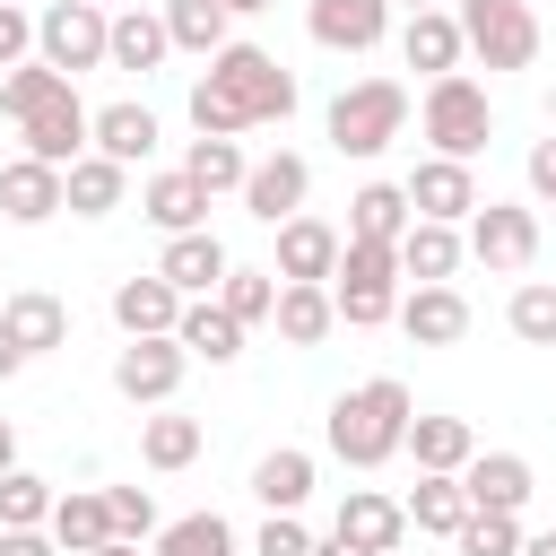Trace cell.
Returning a JSON list of instances; mask_svg holds the SVG:
<instances>
[{
	"label": "cell",
	"mask_w": 556,
	"mask_h": 556,
	"mask_svg": "<svg viewBox=\"0 0 556 556\" xmlns=\"http://www.w3.org/2000/svg\"><path fill=\"white\" fill-rule=\"evenodd\" d=\"M295 113V70L261 43H217L208 52V78L191 87V130L200 139H243V130H269Z\"/></svg>",
	"instance_id": "obj_1"
},
{
	"label": "cell",
	"mask_w": 556,
	"mask_h": 556,
	"mask_svg": "<svg viewBox=\"0 0 556 556\" xmlns=\"http://www.w3.org/2000/svg\"><path fill=\"white\" fill-rule=\"evenodd\" d=\"M408 417H417L408 382H400V374H365L356 391H339V400H330V417H321V443H330L348 469H382V460H400V434H408Z\"/></svg>",
	"instance_id": "obj_2"
},
{
	"label": "cell",
	"mask_w": 556,
	"mask_h": 556,
	"mask_svg": "<svg viewBox=\"0 0 556 556\" xmlns=\"http://www.w3.org/2000/svg\"><path fill=\"white\" fill-rule=\"evenodd\" d=\"M330 304L348 330H382L400 313V243H365L348 235L339 243V269H330Z\"/></svg>",
	"instance_id": "obj_3"
},
{
	"label": "cell",
	"mask_w": 556,
	"mask_h": 556,
	"mask_svg": "<svg viewBox=\"0 0 556 556\" xmlns=\"http://www.w3.org/2000/svg\"><path fill=\"white\" fill-rule=\"evenodd\" d=\"M417 130L434 139V156H478L486 139H495V104H486V87L469 78V70H443V78H426V96H417Z\"/></svg>",
	"instance_id": "obj_4"
},
{
	"label": "cell",
	"mask_w": 556,
	"mask_h": 556,
	"mask_svg": "<svg viewBox=\"0 0 556 556\" xmlns=\"http://www.w3.org/2000/svg\"><path fill=\"white\" fill-rule=\"evenodd\" d=\"M408 130V87L400 78H348L330 96V148L339 156H382Z\"/></svg>",
	"instance_id": "obj_5"
},
{
	"label": "cell",
	"mask_w": 556,
	"mask_h": 556,
	"mask_svg": "<svg viewBox=\"0 0 556 556\" xmlns=\"http://www.w3.org/2000/svg\"><path fill=\"white\" fill-rule=\"evenodd\" d=\"M452 17H460L469 61H486V70H530V61H539V43H547L530 0H460Z\"/></svg>",
	"instance_id": "obj_6"
},
{
	"label": "cell",
	"mask_w": 556,
	"mask_h": 556,
	"mask_svg": "<svg viewBox=\"0 0 556 556\" xmlns=\"http://www.w3.org/2000/svg\"><path fill=\"white\" fill-rule=\"evenodd\" d=\"M104 0H43L35 9V61H52L61 78L78 70H104Z\"/></svg>",
	"instance_id": "obj_7"
},
{
	"label": "cell",
	"mask_w": 556,
	"mask_h": 556,
	"mask_svg": "<svg viewBox=\"0 0 556 556\" xmlns=\"http://www.w3.org/2000/svg\"><path fill=\"white\" fill-rule=\"evenodd\" d=\"M460 243H469V261H486V269H530V261H539V208H530V200H478V208L460 217Z\"/></svg>",
	"instance_id": "obj_8"
},
{
	"label": "cell",
	"mask_w": 556,
	"mask_h": 556,
	"mask_svg": "<svg viewBox=\"0 0 556 556\" xmlns=\"http://www.w3.org/2000/svg\"><path fill=\"white\" fill-rule=\"evenodd\" d=\"M182 374H191V356H182L174 330H165V339H122V348H113V391H122L130 408H165V400L182 391Z\"/></svg>",
	"instance_id": "obj_9"
},
{
	"label": "cell",
	"mask_w": 556,
	"mask_h": 556,
	"mask_svg": "<svg viewBox=\"0 0 556 556\" xmlns=\"http://www.w3.org/2000/svg\"><path fill=\"white\" fill-rule=\"evenodd\" d=\"M304 35L321 52H374L391 35V0H304Z\"/></svg>",
	"instance_id": "obj_10"
},
{
	"label": "cell",
	"mask_w": 556,
	"mask_h": 556,
	"mask_svg": "<svg viewBox=\"0 0 556 556\" xmlns=\"http://www.w3.org/2000/svg\"><path fill=\"white\" fill-rule=\"evenodd\" d=\"M391 321H400L417 348H460V339H469V295H460L452 278H434V287H408Z\"/></svg>",
	"instance_id": "obj_11"
},
{
	"label": "cell",
	"mask_w": 556,
	"mask_h": 556,
	"mask_svg": "<svg viewBox=\"0 0 556 556\" xmlns=\"http://www.w3.org/2000/svg\"><path fill=\"white\" fill-rule=\"evenodd\" d=\"M530 486H539V469H530L521 452H469V460H460V495H469V513H521Z\"/></svg>",
	"instance_id": "obj_12"
},
{
	"label": "cell",
	"mask_w": 556,
	"mask_h": 556,
	"mask_svg": "<svg viewBox=\"0 0 556 556\" xmlns=\"http://www.w3.org/2000/svg\"><path fill=\"white\" fill-rule=\"evenodd\" d=\"M304 191H313V165H304L295 148H278V156H252V174H243V208H252L261 226L295 217V208H304Z\"/></svg>",
	"instance_id": "obj_13"
},
{
	"label": "cell",
	"mask_w": 556,
	"mask_h": 556,
	"mask_svg": "<svg viewBox=\"0 0 556 556\" xmlns=\"http://www.w3.org/2000/svg\"><path fill=\"white\" fill-rule=\"evenodd\" d=\"M400 191H408V208H417V217H443V226H460V217L486 200V191H478V174H469L460 156H426Z\"/></svg>",
	"instance_id": "obj_14"
},
{
	"label": "cell",
	"mask_w": 556,
	"mask_h": 556,
	"mask_svg": "<svg viewBox=\"0 0 556 556\" xmlns=\"http://www.w3.org/2000/svg\"><path fill=\"white\" fill-rule=\"evenodd\" d=\"M269 235H278V278H321V287H330V269H339V243H348L330 217L295 208V217H278Z\"/></svg>",
	"instance_id": "obj_15"
},
{
	"label": "cell",
	"mask_w": 556,
	"mask_h": 556,
	"mask_svg": "<svg viewBox=\"0 0 556 556\" xmlns=\"http://www.w3.org/2000/svg\"><path fill=\"white\" fill-rule=\"evenodd\" d=\"M17 139H26L17 156H43V165H78V156H87V104H78V87H70V96H52L43 113H26V122H17Z\"/></svg>",
	"instance_id": "obj_16"
},
{
	"label": "cell",
	"mask_w": 556,
	"mask_h": 556,
	"mask_svg": "<svg viewBox=\"0 0 556 556\" xmlns=\"http://www.w3.org/2000/svg\"><path fill=\"white\" fill-rule=\"evenodd\" d=\"M156 139H165V130H156V113H148V104H130V96L87 113V148H96V156H113V165H148V156H156Z\"/></svg>",
	"instance_id": "obj_17"
},
{
	"label": "cell",
	"mask_w": 556,
	"mask_h": 556,
	"mask_svg": "<svg viewBox=\"0 0 556 556\" xmlns=\"http://www.w3.org/2000/svg\"><path fill=\"white\" fill-rule=\"evenodd\" d=\"M235 261H226V243L208 235V226H191V235H165V252H156V278L174 287V295H217V278H226Z\"/></svg>",
	"instance_id": "obj_18"
},
{
	"label": "cell",
	"mask_w": 556,
	"mask_h": 556,
	"mask_svg": "<svg viewBox=\"0 0 556 556\" xmlns=\"http://www.w3.org/2000/svg\"><path fill=\"white\" fill-rule=\"evenodd\" d=\"M174 339H182V356H191V365H235V356H243V321H235L217 295H182Z\"/></svg>",
	"instance_id": "obj_19"
},
{
	"label": "cell",
	"mask_w": 556,
	"mask_h": 556,
	"mask_svg": "<svg viewBox=\"0 0 556 556\" xmlns=\"http://www.w3.org/2000/svg\"><path fill=\"white\" fill-rule=\"evenodd\" d=\"M339 539H356L365 556H400V539H408V513L382 495V486H348L339 495V521H330Z\"/></svg>",
	"instance_id": "obj_20"
},
{
	"label": "cell",
	"mask_w": 556,
	"mask_h": 556,
	"mask_svg": "<svg viewBox=\"0 0 556 556\" xmlns=\"http://www.w3.org/2000/svg\"><path fill=\"white\" fill-rule=\"evenodd\" d=\"M269 321H278V339H287V348H321V339L339 330V304H330V287H321V278H278Z\"/></svg>",
	"instance_id": "obj_21"
},
{
	"label": "cell",
	"mask_w": 556,
	"mask_h": 556,
	"mask_svg": "<svg viewBox=\"0 0 556 556\" xmlns=\"http://www.w3.org/2000/svg\"><path fill=\"white\" fill-rule=\"evenodd\" d=\"M0 217H9V226H43V217H61V165H43V156H9V165H0Z\"/></svg>",
	"instance_id": "obj_22"
},
{
	"label": "cell",
	"mask_w": 556,
	"mask_h": 556,
	"mask_svg": "<svg viewBox=\"0 0 556 556\" xmlns=\"http://www.w3.org/2000/svg\"><path fill=\"white\" fill-rule=\"evenodd\" d=\"M400 61H408V70H426V78L460 70V61H469L460 17H452V9H408V26H400Z\"/></svg>",
	"instance_id": "obj_23"
},
{
	"label": "cell",
	"mask_w": 556,
	"mask_h": 556,
	"mask_svg": "<svg viewBox=\"0 0 556 556\" xmlns=\"http://www.w3.org/2000/svg\"><path fill=\"white\" fill-rule=\"evenodd\" d=\"M200 452H208V426H200V417H182L174 400H165L156 417H139V460H148L156 478H174V469H191Z\"/></svg>",
	"instance_id": "obj_24"
},
{
	"label": "cell",
	"mask_w": 556,
	"mask_h": 556,
	"mask_svg": "<svg viewBox=\"0 0 556 556\" xmlns=\"http://www.w3.org/2000/svg\"><path fill=\"white\" fill-rule=\"evenodd\" d=\"M165 52H174V43H165V17H156V9H113V26H104V70H139V78H148V70H165Z\"/></svg>",
	"instance_id": "obj_25"
},
{
	"label": "cell",
	"mask_w": 556,
	"mask_h": 556,
	"mask_svg": "<svg viewBox=\"0 0 556 556\" xmlns=\"http://www.w3.org/2000/svg\"><path fill=\"white\" fill-rule=\"evenodd\" d=\"M122 191H130V165H113V156H78V165H61V208L70 217H113L122 208Z\"/></svg>",
	"instance_id": "obj_26"
},
{
	"label": "cell",
	"mask_w": 556,
	"mask_h": 556,
	"mask_svg": "<svg viewBox=\"0 0 556 556\" xmlns=\"http://www.w3.org/2000/svg\"><path fill=\"white\" fill-rule=\"evenodd\" d=\"M139 217L156 226V235H191V226H208V191L174 165V174H148L139 182Z\"/></svg>",
	"instance_id": "obj_27"
},
{
	"label": "cell",
	"mask_w": 556,
	"mask_h": 556,
	"mask_svg": "<svg viewBox=\"0 0 556 556\" xmlns=\"http://www.w3.org/2000/svg\"><path fill=\"white\" fill-rule=\"evenodd\" d=\"M469 261V243H460V226H443V217H408V235H400V278H417V287H434V278H452Z\"/></svg>",
	"instance_id": "obj_28"
},
{
	"label": "cell",
	"mask_w": 556,
	"mask_h": 556,
	"mask_svg": "<svg viewBox=\"0 0 556 556\" xmlns=\"http://www.w3.org/2000/svg\"><path fill=\"white\" fill-rule=\"evenodd\" d=\"M0 321H9V339H17L26 356L70 348V304H61V295H43V287H17V295L0 304Z\"/></svg>",
	"instance_id": "obj_29"
},
{
	"label": "cell",
	"mask_w": 556,
	"mask_h": 556,
	"mask_svg": "<svg viewBox=\"0 0 556 556\" xmlns=\"http://www.w3.org/2000/svg\"><path fill=\"white\" fill-rule=\"evenodd\" d=\"M174 313H182V295H174L156 269L113 287V321H122V339H165V330H174Z\"/></svg>",
	"instance_id": "obj_30"
},
{
	"label": "cell",
	"mask_w": 556,
	"mask_h": 556,
	"mask_svg": "<svg viewBox=\"0 0 556 556\" xmlns=\"http://www.w3.org/2000/svg\"><path fill=\"white\" fill-rule=\"evenodd\" d=\"M52 547L61 556H87V547H104L113 539V513H104V486H70V495H52Z\"/></svg>",
	"instance_id": "obj_31"
},
{
	"label": "cell",
	"mask_w": 556,
	"mask_h": 556,
	"mask_svg": "<svg viewBox=\"0 0 556 556\" xmlns=\"http://www.w3.org/2000/svg\"><path fill=\"white\" fill-rule=\"evenodd\" d=\"M400 452H408L417 469H443V478H460V460L478 452V434H469V417H408Z\"/></svg>",
	"instance_id": "obj_32"
},
{
	"label": "cell",
	"mask_w": 556,
	"mask_h": 556,
	"mask_svg": "<svg viewBox=\"0 0 556 556\" xmlns=\"http://www.w3.org/2000/svg\"><path fill=\"white\" fill-rule=\"evenodd\" d=\"M252 495H261V513H304V495H313V452H295V443L261 452V460H252Z\"/></svg>",
	"instance_id": "obj_33"
},
{
	"label": "cell",
	"mask_w": 556,
	"mask_h": 556,
	"mask_svg": "<svg viewBox=\"0 0 556 556\" xmlns=\"http://www.w3.org/2000/svg\"><path fill=\"white\" fill-rule=\"evenodd\" d=\"M408 191L400 182H356V200H348V235H365V243H400L408 235Z\"/></svg>",
	"instance_id": "obj_34"
},
{
	"label": "cell",
	"mask_w": 556,
	"mask_h": 556,
	"mask_svg": "<svg viewBox=\"0 0 556 556\" xmlns=\"http://www.w3.org/2000/svg\"><path fill=\"white\" fill-rule=\"evenodd\" d=\"M408 530H426V539H452L460 530V513H469V495H460V478H443V469H417V486H408Z\"/></svg>",
	"instance_id": "obj_35"
},
{
	"label": "cell",
	"mask_w": 556,
	"mask_h": 556,
	"mask_svg": "<svg viewBox=\"0 0 556 556\" xmlns=\"http://www.w3.org/2000/svg\"><path fill=\"white\" fill-rule=\"evenodd\" d=\"M156 17H165V43H174V52H200V61H208L217 43H235V17H226L217 0H165Z\"/></svg>",
	"instance_id": "obj_36"
},
{
	"label": "cell",
	"mask_w": 556,
	"mask_h": 556,
	"mask_svg": "<svg viewBox=\"0 0 556 556\" xmlns=\"http://www.w3.org/2000/svg\"><path fill=\"white\" fill-rule=\"evenodd\" d=\"M148 556H235V521H226V513H182V521H156Z\"/></svg>",
	"instance_id": "obj_37"
},
{
	"label": "cell",
	"mask_w": 556,
	"mask_h": 556,
	"mask_svg": "<svg viewBox=\"0 0 556 556\" xmlns=\"http://www.w3.org/2000/svg\"><path fill=\"white\" fill-rule=\"evenodd\" d=\"M78 78H61L52 61H17V70H0V113L9 122H26V113H43L52 96H70Z\"/></svg>",
	"instance_id": "obj_38"
},
{
	"label": "cell",
	"mask_w": 556,
	"mask_h": 556,
	"mask_svg": "<svg viewBox=\"0 0 556 556\" xmlns=\"http://www.w3.org/2000/svg\"><path fill=\"white\" fill-rule=\"evenodd\" d=\"M182 174L217 200V191H243V174H252V156L235 148V139H191V156H182Z\"/></svg>",
	"instance_id": "obj_39"
},
{
	"label": "cell",
	"mask_w": 556,
	"mask_h": 556,
	"mask_svg": "<svg viewBox=\"0 0 556 556\" xmlns=\"http://www.w3.org/2000/svg\"><path fill=\"white\" fill-rule=\"evenodd\" d=\"M43 521H52V478L0 469V530H43Z\"/></svg>",
	"instance_id": "obj_40"
},
{
	"label": "cell",
	"mask_w": 556,
	"mask_h": 556,
	"mask_svg": "<svg viewBox=\"0 0 556 556\" xmlns=\"http://www.w3.org/2000/svg\"><path fill=\"white\" fill-rule=\"evenodd\" d=\"M504 321H513L521 348H556V287H547V278H521L513 304H504Z\"/></svg>",
	"instance_id": "obj_41"
},
{
	"label": "cell",
	"mask_w": 556,
	"mask_h": 556,
	"mask_svg": "<svg viewBox=\"0 0 556 556\" xmlns=\"http://www.w3.org/2000/svg\"><path fill=\"white\" fill-rule=\"evenodd\" d=\"M217 304L252 330V321H269V304H278V269H226L217 278Z\"/></svg>",
	"instance_id": "obj_42"
},
{
	"label": "cell",
	"mask_w": 556,
	"mask_h": 556,
	"mask_svg": "<svg viewBox=\"0 0 556 556\" xmlns=\"http://www.w3.org/2000/svg\"><path fill=\"white\" fill-rule=\"evenodd\" d=\"M452 547L460 556H521V513H460Z\"/></svg>",
	"instance_id": "obj_43"
},
{
	"label": "cell",
	"mask_w": 556,
	"mask_h": 556,
	"mask_svg": "<svg viewBox=\"0 0 556 556\" xmlns=\"http://www.w3.org/2000/svg\"><path fill=\"white\" fill-rule=\"evenodd\" d=\"M104 513H113V539H156V495L148 486H104Z\"/></svg>",
	"instance_id": "obj_44"
},
{
	"label": "cell",
	"mask_w": 556,
	"mask_h": 556,
	"mask_svg": "<svg viewBox=\"0 0 556 556\" xmlns=\"http://www.w3.org/2000/svg\"><path fill=\"white\" fill-rule=\"evenodd\" d=\"M252 556H313L304 513H269V521H261V539H252Z\"/></svg>",
	"instance_id": "obj_45"
},
{
	"label": "cell",
	"mask_w": 556,
	"mask_h": 556,
	"mask_svg": "<svg viewBox=\"0 0 556 556\" xmlns=\"http://www.w3.org/2000/svg\"><path fill=\"white\" fill-rule=\"evenodd\" d=\"M35 61V9L26 0H0V70Z\"/></svg>",
	"instance_id": "obj_46"
},
{
	"label": "cell",
	"mask_w": 556,
	"mask_h": 556,
	"mask_svg": "<svg viewBox=\"0 0 556 556\" xmlns=\"http://www.w3.org/2000/svg\"><path fill=\"white\" fill-rule=\"evenodd\" d=\"M521 182H530V200H539V208H556V139H530V165H521Z\"/></svg>",
	"instance_id": "obj_47"
},
{
	"label": "cell",
	"mask_w": 556,
	"mask_h": 556,
	"mask_svg": "<svg viewBox=\"0 0 556 556\" xmlns=\"http://www.w3.org/2000/svg\"><path fill=\"white\" fill-rule=\"evenodd\" d=\"M0 556H61L52 530H0Z\"/></svg>",
	"instance_id": "obj_48"
},
{
	"label": "cell",
	"mask_w": 556,
	"mask_h": 556,
	"mask_svg": "<svg viewBox=\"0 0 556 556\" xmlns=\"http://www.w3.org/2000/svg\"><path fill=\"white\" fill-rule=\"evenodd\" d=\"M17 365H26V348H17V339H9V321H0V382H9Z\"/></svg>",
	"instance_id": "obj_49"
},
{
	"label": "cell",
	"mask_w": 556,
	"mask_h": 556,
	"mask_svg": "<svg viewBox=\"0 0 556 556\" xmlns=\"http://www.w3.org/2000/svg\"><path fill=\"white\" fill-rule=\"evenodd\" d=\"M313 556H365V547H356V539H339V530H330V539H313Z\"/></svg>",
	"instance_id": "obj_50"
},
{
	"label": "cell",
	"mask_w": 556,
	"mask_h": 556,
	"mask_svg": "<svg viewBox=\"0 0 556 556\" xmlns=\"http://www.w3.org/2000/svg\"><path fill=\"white\" fill-rule=\"evenodd\" d=\"M521 556H556V530H539V539L521 530Z\"/></svg>",
	"instance_id": "obj_51"
},
{
	"label": "cell",
	"mask_w": 556,
	"mask_h": 556,
	"mask_svg": "<svg viewBox=\"0 0 556 556\" xmlns=\"http://www.w3.org/2000/svg\"><path fill=\"white\" fill-rule=\"evenodd\" d=\"M0 469H17V426L0 417Z\"/></svg>",
	"instance_id": "obj_52"
},
{
	"label": "cell",
	"mask_w": 556,
	"mask_h": 556,
	"mask_svg": "<svg viewBox=\"0 0 556 556\" xmlns=\"http://www.w3.org/2000/svg\"><path fill=\"white\" fill-rule=\"evenodd\" d=\"M226 17H261V9H278V0H217Z\"/></svg>",
	"instance_id": "obj_53"
},
{
	"label": "cell",
	"mask_w": 556,
	"mask_h": 556,
	"mask_svg": "<svg viewBox=\"0 0 556 556\" xmlns=\"http://www.w3.org/2000/svg\"><path fill=\"white\" fill-rule=\"evenodd\" d=\"M87 556H139V539H104V547H87Z\"/></svg>",
	"instance_id": "obj_54"
},
{
	"label": "cell",
	"mask_w": 556,
	"mask_h": 556,
	"mask_svg": "<svg viewBox=\"0 0 556 556\" xmlns=\"http://www.w3.org/2000/svg\"><path fill=\"white\" fill-rule=\"evenodd\" d=\"M391 9H443V0H391Z\"/></svg>",
	"instance_id": "obj_55"
}]
</instances>
